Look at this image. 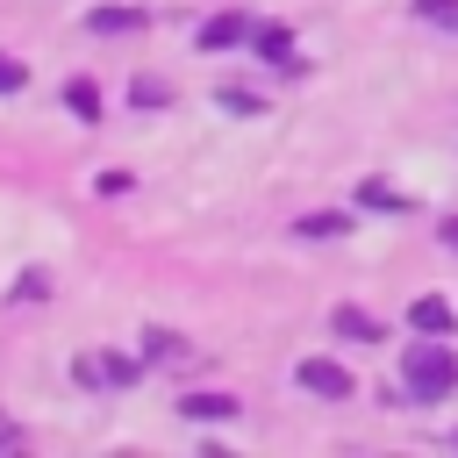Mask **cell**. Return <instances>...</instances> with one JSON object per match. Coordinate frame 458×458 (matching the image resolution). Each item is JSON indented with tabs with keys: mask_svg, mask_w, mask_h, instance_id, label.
<instances>
[{
	"mask_svg": "<svg viewBox=\"0 0 458 458\" xmlns=\"http://www.w3.org/2000/svg\"><path fill=\"white\" fill-rule=\"evenodd\" d=\"M458 386V351L451 344H408L401 351V386H394V401H444Z\"/></svg>",
	"mask_w": 458,
	"mask_h": 458,
	"instance_id": "obj_1",
	"label": "cell"
},
{
	"mask_svg": "<svg viewBox=\"0 0 458 458\" xmlns=\"http://www.w3.org/2000/svg\"><path fill=\"white\" fill-rule=\"evenodd\" d=\"M293 379H301L308 394H322V401H351V394H358L351 365H336V358H301V365H293Z\"/></svg>",
	"mask_w": 458,
	"mask_h": 458,
	"instance_id": "obj_2",
	"label": "cell"
},
{
	"mask_svg": "<svg viewBox=\"0 0 458 458\" xmlns=\"http://www.w3.org/2000/svg\"><path fill=\"white\" fill-rule=\"evenodd\" d=\"M143 365L136 358H107V351H86L79 358V386H129Z\"/></svg>",
	"mask_w": 458,
	"mask_h": 458,
	"instance_id": "obj_3",
	"label": "cell"
},
{
	"mask_svg": "<svg viewBox=\"0 0 458 458\" xmlns=\"http://www.w3.org/2000/svg\"><path fill=\"white\" fill-rule=\"evenodd\" d=\"M243 36H250V21H243L236 7H229V14H208V21H200V50H229V43H243Z\"/></svg>",
	"mask_w": 458,
	"mask_h": 458,
	"instance_id": "obj_4",
	"label": "cell"
},
{
	"mask_svg": "<svg viewBox=\"0 0 458 458\" xmlns=\"http://www.w3.org/2000/svg\"><path fill=\"white\" fill-rule=\"evenodd\" d=\"M408 329H415V336H451V301L422 293V301L408 308Z\"/></svg>",
	"mask_w": 458,
	"mask_h": 458,
	"instance_id": "obj_5",
	"label": "cell"
},
{
	"mask_svg": "<svg viewBox=\"0 0 458 458\" xmlns=\"http://www.w3.org/2000/svg\"><path fill=\"white\" fill-rule=\"evenodd\" d=\"M179 408H186L193 422H229V415H236V401H229V394H186Z\"/></svg>",
	"mask_w": 458,
	"mask_h": 458,
	"instance_id": "obj_6",
	"label": "cell"
},
{
	"mask_svg": "<svg viewBox=\"0 0 458 458\" xmlns=\"http://www.w3.org/2000/svg\"><path fill=\"white\" fill-rule=\"evenodd\" d=\"M129 29H143L136 7H93V36H129Z\"/></svg>",
	"mask_w": 458,
	"mask_h": 458,
	"instance_id": "obj_7",
	"label": "cell"
},
{
	"mask_svg": "<svg viewBox=\"0 0 458 458\" xmlns=\"http://www.w3.org/2000/svg\"><path fill=\"white\" fill-rule=\"evenodd\" d=\"M250 43H258L265 64H293V36L286 29H250Z\"/></svg>",
	"mask_w": 458,
	"mask_h": 458,
	"instance_id": "obj_8",
	"label": "cell"
},
{
	"mask_svg": "<svg viewBox=\"0 0 458 458\" xmlns=\"http://www.w3.org/2000/svg\"><path fill=\"white\" fill-rule=\"evenodd\" d=\"M64 107H72L79 122H100V86H93V79H72V86H64Z\"/></svg>",
	"mask_w": 458,
	"mask_h": 458,
	"instance_id": "obj_9",
	"label": "cell"
},
{
	"mask_svg": "<svg viewBox=\"0 0 458 458\" xmlns=\"http://www.w3.org/2000/svg\"><path fill=\"white\" fill-rule=\"evenodd\" d=\"M336 336H358V344H372V336H379V322H372L365 308H336Z\"/></svg>",
	"mask_w": 458,
	"mask_h": 458,
	"instance_id": "obj_10",
	"label": "cell"
},
{
	"mask_svg": "<svg viewBox=\"0 0 458 458\" xmlns=\"http://www.w3.org/2000/svg\"><path fill=\"white\" fill-rule=\"evenodd\" d=\"M293 229H301V236H315V243H322V236H344V229H351V215H301V222H293Z\"/></svg>",
	"mask_w": 458,
	"mask_h": 458,
	"instance_id": "obj_11",
	"label": "cell"
},
{
	"mask_svg": "<svg viewBox=\"0 0 458 458\" xmlns=\"http://www.w3.org/2000/svg\"><path fill=\"white\" fill-rule=\"evenodd\" d=\"M215 107H222V114H258L265 100H258V93H243V86H222V93H215Z\"/></svg>",
	"mask_w": 458,
	"mask_h": 458,
	"instance_id": "obj_12",
	"label": "cell"
},
{
	"mask_svg": "<svg viewBox=\"0 0 458 458\" xmlns=\"http://www.w3.org/2000/svg\"><path fill=\"white\" fill-rule=\"evenodd\" d=\"M129 100H136V107H165V100H172V86H165V79H136V86H129Z\"/></svg>",
	"mask_w": 458,
	"mask_h": 458,
	"instance_id": "obj_13",
	"label": "cell"
},
{
	"mask_svg": "<svg viewBox=\"0 0 458 458\" xmlns=\"http://www.w3.org/2000/svg\"><path fill=\"white\" fill-rule=\"evenodd\" d=\"M143 358H150V365H157V358H179V336H172V329H150V336H143Z\"/></svg>",
	"mask_w": 458,
	"mask_h": 458,
	"instance_id": "obj_14",
	"label": "cell"
},
{
	"mask_svg": "<svg viewBox=\"0 0 458 458\" xmlns=\"http://www.w3.org/2000/svg\"><path fill=\"white\" fill-rule=\"evenodd\" d=\"M422 21H458V0H415Z\"/></svg>",
	"mask_w": 458,
	"mask_h": 458,
	"instance_id": "obj_15",
	"label": "cell"
},
{
	"mask_svg": "<svg viewBox=\"0 0 458 458\" xmlns=\"http://www.w3.org/2000/svg\"><path fill=\"white\" fill-rule=\"evenodd\" d=\"M365 208H401V193H394V186H379V179H372V186H365Z\"/></svg>",
	"mask_w": 458,
	"mask_h": 458,
	"instance_id": "obj_16",
	"label": "cell"
},
{
	"mask_svg": "<svg viewBox=\"0 0 458 458\" xmlns=\"http://www.w3.org/2000/svg\"><path fill=\"white\" fill-rule=\"evenodd\" d=\"M21 79H29V72H21V64H14V57H0V93H14V86H21Z\"/></svg>",
	"mask_w": 458,
	"mask_h": 458,
	"instance_id": "obj_17",
	"label": "cell"
},
{
	"mask_svg": "<svg viewBox=\"0 0 458 458\" xmlns=\"http://www.w3.org/2000/svg\"><path fill=\"white\" fill-rule=\"evenodd\" d=\"M444 243H451V250H458V215H451V222H444Z\"/></svg>",
	"mask_w": 458,
	"mask_h": 458,
	"instance_id": "obj_18",
	"label": "cell"
},
{
	"mask_svg": "<svg viewBox=\"0 0 458 458\" xmlns=\"http://www.w3.org/2000/svg\"><path fill=\"white\" fill-rule=\"evenodd\" d=\"M0 444H21V429H14V422H0Z\"/></svg>",
	"mask_w": 458,
	"mask_h": 458,
	"instance_id": "obj_19",
	"label": "cell"
},
{
	"mask_svg": "<svg viewBox=\"0 0 458 458\" xmlns=\"http://www.w3.org/2000/svg\"><path fill=\"white\" fill-rule=\"evenodd\" d=\"M451 444H458V437H451Z\"/></svg>",
	"mask_w": 458,
	"mask_h": 458,
	"instance_id": "obj_20",
	"label": "cell"
}]
</instances>
